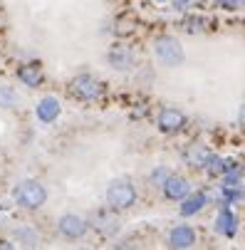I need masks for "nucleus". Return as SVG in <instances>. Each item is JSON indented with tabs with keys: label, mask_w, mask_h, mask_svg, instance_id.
I'll list each match as a JSON object with an SVG mask.
<instances>
[{
	"label": "nucleus",
	"mask_w": 245,
	"mask_h": 250,
	"mask_svg": "<svg viewBox=\"0 0 245 250\" xmlns=\"http://www.w3.org/2000/svg\"><path fill=\"white\" fill-rule=\"evenodd\" d=\"M15 203L25 210H38L47 203V188L38 181V178H25L15 186V193H13Z\"/></svg>",
	"instance_id": "nucleus-1"
},
{
	"label": "nucleus",
	"mask_w": 245,
	"mask_h": 250,
	"mask_svg": "<svg viewBox=\"0 0 245 250\" xmlns=\"http://www.w3.org/2000/svg\"><path fill=\"white\" fill-rule=\"evenodd\" d=\"M154 57L163 67H181L186 62V50L179 38L173 35H161L154 40Z\"/></svg>",
	"instance_id": "nucleus-2"
},
{
	"label": "nucleus",
	"mask_w": 245,
	"mask_h": 250,
	"mask_svg": "<svg viewBox=\"0 0 245 250\" xmlns=\"http://www.w3.org/2000/svg\"><path fill=\"white\" fill-rule=\"evenodd\" d=\"M104 198H107V206L112 208V210H129L134 203H136V198H139V193H136V186L129 181V178H114V181L107 186V193H104Z\"/></svg>",
	"instance_id": "nucleus-3"
},
{
	"label": "nucleus",
	"mask_w": 245,
	"mask_h": 250,
	"mask_svg": "<svg viewBox=\"0 0 245 250\" xmlns=\"http://www.w3.org/2000/svg\"><path fill=\"white\" fill-rule=\"evenodd\" d=\"M89 228H94L99 235L104 238H112L122 230V223H119V216H117V210L112 208H102V210H94L92 213V218L87 221Z\"/></svg>",
	"instance_id": "nucleus-4"
},
{
	"label": "nucleus",
	"mask_w": 245,
	"mask_h": 250,
	"mask_svg": "<svg viewBox=\"0 0 245 250\" xmlns=\"http://www.w3.org/2000/svg\"><path fill=\"white\" fill-rule=\"evenodd\" d=\"M87 230H89L87 218L77 216V213H64V216L57 221V233L67 240H80V238L87 235Z\"/></svg>",
	"instance_id": "nucleus-5"
},
{
	"label": "nucleus",
	"mask_w": 245,
	"mask_h": 250,
	"mask_svg": "<svg viewBox=\"0 0 245 250\" xmlns=\"http://www.w3.org/2000/svg\"><path fill=\"white\" fill-rule=\"evenodd\" d=\"M69 89H72V94H75L77 99H82V102H94V99H99L102 92H104L102 82L94 80L92 75H77V77L72 80V84H69Z\"/></svg>",
	"instance_id": "nucleus-6"
},
{
	"label": "nucleus",
	"mask_w": 245,
	"mask_h": 250,
	"mask_svg": "<svg viewBox=\"0 0 245 250\" xmlns=\"http://www.w3.org/2000/svg\"><path fill=\"white\" fill-rule=\"evenodd\" d=\"M186 124H188V117L181 109H176V106H163L156 117V126L163 134H179L186 129Z\"/></svg>",
	"instance_id": "nucleus-7"
},
{
	"label": "nucleus",
	"mask_w": 245,
	"mask_h": 250,
	"mask_svg": "<svg viewBox=\"0 0 245 250\" xmlns=\"http://www.w3.org/2000/svg\"><path fill=\"white\" fill-rule=\"evenodd\" d=\"M198 243V235H196V228L188 226V223H179L173 226L166 235V245L173 248V250H188Z\"/></svg>",
	"instance_id": "nucleus-8"
},
{
	"label": "nucleus",
	"mask_w": 245,
	"mask_h": 250,
	"mask_svg": "<svg viewBox=\"0 0 245 250\" xmlns=\"http://www.w3.org/2000/svg\"><path fill=\"white\" fill-rule=\"evenodd\" d=\"M191 191H193V184L188 181L186 176H176V173H171L166 181L161 184V193H163L166 201H176V203H181Z\"/></svg>",
	"instance_id": "nucleus-9"
},
{
	"label": "nucleus",
	"mask_w": 245,
	"mask_h": 250,
	"mask_svg": "<svg viewBox=\"0 0 245 250\" xmlns=\"http://www.w3.org/2000/svg\"><path fill=\"white\" fill-rule=\"evenodd\" d=\"M213 230L221 238H228V240L235 238V233H238V216L233 213L230 206H221L218 208V216L213 221Z\"/></svg>",
	"instance_id": "nucleus-10"
},
{
	"label": "nucleus",
	"mask_w": 245,
	"mask_h": 250,
	"mask_svg": "<svg viewBox=\"0 0 245 250\" xmlns=\"http://www.w3.org/2000/svg\"><path fill=\"white\" fill-rule=\"evenodd\" d=\"M211 196L221 206H235L245 198V181H240V184H218Z\"/></svg>",
	"instance_id": "nucleus-11"
},
{
	"label": "nucleus",
	"mask_w": 245,
	"mask_h": 250,
	"mask_svg": "<svg viewBox=\"0 0 245 250\" xmlns=\"http://www.w3.org/2000/svg\"><path fill=\"white\" fill-rule=\"evenodd\" d=\"M213 203V196L211 193H188L184 201H181V206H179V216L181 218H193V216H198V213L203 210V208H208Z\"/></svg>",
	"instance_id": "nucleus-12"
},
{
	"label": "nucleus",
	"mask_w": 245,
	"mask_h": 250,
	"mask_svg": "<svg viewBox=\"0 0 245 250\" xmlns=\"http://www.w3.org/2000/svg\"><path fill=\"white\" fill-rule=\"evenodd\" d=\"M60 114H62V104H60L57 97H42L38 102V106H35V117H38V122H42V124L57 122Z\"/></svg>",
	"instance_id": "nucleus-13"
},
{
	"label": "nucleus",
	"mask_w": 245,
	"mask_h": 250,
	"mask_svg": "<svg viewBox=\"0 0 245 250\" xmlns=\"http://www.w3.org/2000/svg\"><path fill=\"white\" fill-rule=\"evenodd\" d=\"M184 159H186V164H188L191 168L205 171V166L211 164V159H213V151L208 149V146H203V144H191V146L184 151Z\"/></svg>",
	"instance_id": "nucleus-14"
},
{
	"label": "nucleus",
	"mask_w": 245,
	"mask_h": 250,
	"mask_svg": "<svg viewBox=\"0 0 245 250\" xmlns=\"http://www.w3.org/2000/svg\"><path fill=\"white\" fill-rule=\"evenodd\" d=\"M107 62H109L112 69H117V72H126V69L134 67V52L124 45H114L107 52Z\"/></svg>",
	"instance_id": "nucleus-15"
},
{
	"label": "nucleus",
	"mask_w": 245,
	"mask_h": 250,
	"mask_svg": "<svg viewBox=\"0 0 245 250\" xmlns=\"http://www.w3.org/2000/svg\"><path fill=\"white\" fill-rule=\"evenodd\" d=\"M18 80H20L25 87L35 89V87L42 84L45 75H42V69H40L38 62H27V64H20V67H18Z\"/></svg>",
	"instance_id": "nucleus-16"
},
{
	"label": "nucleus",
	"mask_w": 245,
	"mask_h": 250,
	"mask_svg": "<svg viewBox=\"0 0 245 250\" xmlns=\"http://www.w3.org/2000/svg\"><path fill=\"white\" fill-rule=\"evenodd\" d=\"M20 106V94L10 84H0V109H18Z\"/></svg>",
	"instance_id": "nucleus-17"
},
{
	"label": "nucleus",
	"mask_w": 245,
	"mask_h": 250,
	"mask_svg": "<svg viewBox=\"0 0 245 250\" xmlns=\"http://www.w3.org/2000/svg\"><path fill=\"white\" fill-rule=\"evenodd\" d=\"M15 240H18L20 245L35 248V245H40V233L35 230V228H30V226H22V228L15 230Z\"/></svg>",
	"instance_id": "nucleus-18"
},
{
	"label": "nucleus",
	"mask_w": 245,
	"mask_h": 250,
	"mask_svg": "<svg viewBox=\"0 0 245 250\" xmlns=\"http://www.w3.org/2000/svg\"><path fill=\"white\" fill-rule=\"evenodd\" d=\"M208 25V20L203 15H191V13H184V30L186 32H203Z\"/></svg>",
	"instance_id": "nucleus-19"
},
{
	"label": "nucleus",
	"mask_w": 245,
	"mask_h": 250,
	"mask_svg": "<svg viewBox=\"0 0 245 250\" xmlns=\"http://www.w3.org/2000/svg\"><path fill=\"white\" fill-rule=\"evenodd\" d=\"M168 176H171V171H168L166 166H156V168L149 173V181H151V186H159V188H161V184L166 181Z\"/></svg>",
	"instance_id": "nucleus-20"
},
{
	"label": "nucleus",
	"mask_w": 245,
	"mask_h": 250,
	"mask_svg": "<svg viewBox=\"0 0 245 250\" xmlns=\"http://www.w3.org/2000/svg\"><path fill=\"white\" fill-rule=\"evenodd\" d=\"M168 3H171V8L173 10H176V13H188L191 8H193V0H168Z\"/></svg>",
	"instance_id": "nucleus-21"
},
{
	"label": "nucleus",
	"mask_w": 245,
	"mask_h": 250,
	"mask_svg": "<svg viewBox=\"0 0 245 250\" xmlns=\"http://www.w3.org/2000/svg\"><path fill=\"white\" fill-rule=\"evenodd\" d=\"M213 3L221 5V8H225V10H238L243 5V0H213Z\"/></svg>",
	"instance_id": "nucleus-22"
},
{
	"label": "nucleus",
	"mask_w": 245,
	"mask_h": 250,
	"mask_svg": "<svg viewBox=\"0 0 245 250\" xmlns=\"http://www.w3.org/2000/svg\"><path fill=\"white\" fill-rule=\"evenodd\" d=\"M238 126L245 131V102L240 104V112H238Z\"/></svg>",
	"instance_id": "nucleus-23"
},
{
	"label": "nucleus",
	"mask_w": 245,
	"mask_h": 250,
	"mask_svg": "<svg viewBox=\"0 0 245 250\" xmlns=\"http://www.w3.org/2000/svg\"><path fill=\"white\" fill-rule=\"evenodd\" d=\"M154 3H168V0H154Z\"/></svg>",
	"instance_id": "nucleus-24"
},
{
	"label": "nucleus",
	"mask_w": 245,
	"mask_h": 250,
	"mask_svg": "<svg viewBox=\"0 0 245 250\" xmlns=\"http://www.w3.org/2000/svg\"><path fill=\"white\" fill-rule=\"evenodd\" d=\"M243 5H245V0H243Z\"/></svg>",
	"instance_id": "nucleus-25"
}]
</instances>
